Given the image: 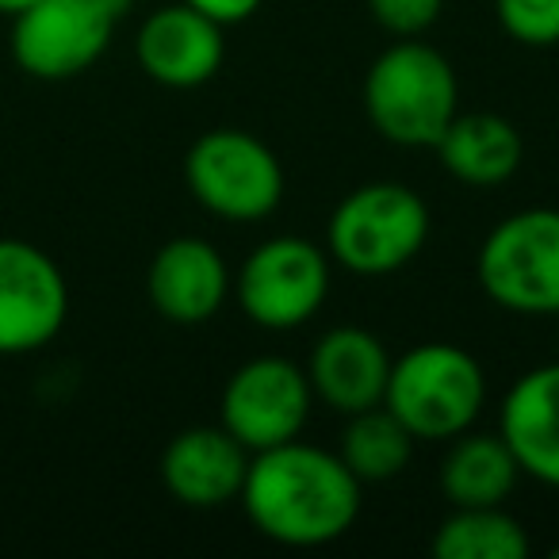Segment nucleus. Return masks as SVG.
<instances>
[{
  "instance_id": "obj_18",
  "label": "nucleus",
  "mask_w": 559,
  "mask_h": 559,
  "mask_svg": "<svg viewBox=\"0 0 559 559\" xmlns=\"http://www.w3.org/2000/svg\"><path fill=\"white\" fill-rule=\"evenodd\" d=\"M414 437L388 406H372V411L349 414L337 437V456L345 460L360 483H391L411 467L414 460Z\"/></svg>"
},
{
  "instance_id": "obj_2",
  "label": "nucleus",
  "mask_w": 559,
  "mask_h": 559,
  "mask_svg": "<svg viewBox=\"0 0 559 559\" xmlns=\"http://www.w3.org/2000/svg\"><path fill=\"white\" fill-rule=\"evenodd\" d=\"M460 111L452 62L421 39H395L365 73V116L380 139L406 150H433Z\"/></svg>"
},
{
  "instance_id": "obj_1",
  "label": "nucleus",
  "mask_w": 559,
  "mask_h": 559,
  "mask_svg": "<svg viewBox=\"0 0 559 559\" xmlns=\"http://www.w3.org/2000/svg\"><path fill=\"white\" fill-rule=\"evenodd\" d=\"M365 483L330 449L284 441L249 456L241 483V510L249 525L284 548H326L342 540L360 518Z\"/></svg>"
},
{
  "instance_id": "obj_15",
  "label": "nucleus",
  "mask_w": 559,
  "mask_h": 559,
  "mask_svg": "<svg viewBox=\"0 0 559 559\" xmlns=\"http://www.w3.org/2000/svg\"><path fill=\"white\" fill-rule=\"evenodd\" d=\"M498 433L510 444L521 475L559 490V360L528 368L510 383Z\"/></svg>"
},
{
  "instance_id": "obj_23",
  "label": "nucleus",
  "mask_w": 559,
  "mask_h": 559,
  "mask_svg": "<svg viewBox=\"0 0 559 559\" xmlns=\"http://www.w3.org/2000/svg\"><path fill=\"white\" fill-rule=\"evenodd\" d=\"M32 4H39V0H0V16H20L24 9H32Z\"/></svg>"
},
{
  "instance_id": "obj_25",
  "label": "nucleus",
  "mask_w": 559,
  "mask_h": 559,
  "mask_svg": "<svg viewBox=\"0 0 559 559\" xmlns=\"http://www.w3.org/2000/svg\"><path fill=\"white\" fill-rule=\"evenodd\" d=\"M551 559H559V544H556V548H551Z\"/></svg>"
},
{
  "instance_id": "obj_16",
  "label": "nucleus",
  "mask_w": 559,
  "mask_h": 559,
  "mask_svg": "<svg viewBox=\"0 0 559 559\" xmlns=\"http://www.w3.org/2000/svg\"><path fill=\"white\" fill-rule=\"evenodd\" d=\"M437 157L444 173L467 188H498L521 169L525 142L510 119L495 111H467L452 119L444 134L437 139Z\"/></svg>"
},
{
  "instance_id": "obj_14",
  "label": "nucleus",
  "mask_w": 559,
  "mask_h": 559,
  "mask_svg": "<svg viewBox=\"0 0 559 559\" xmlns=\"http://www.w3.org/2000/svg\"><path fill=\"white\" fill-rule=\"evenodd\" d=\"M253 452L223 426L180 429L162 452V483L188 510H218L238 502Z\"/></svg>"
},
{
  "instance_id": "obj_8",
  "label": "nucleus",
  "mask_w": 559,
  "mask_h": 559,
  "mask_svg": "<svg viewBox=\"0 0 559 559\" xmlns=\"http://www.w3.org/2000/svg\"><path fill=\"white\" fill-rule=\"evenodd\" d=\"M119 12L111 0H39L12 16V62L35 81H73L111 47Z\"/></svg>"
},
{
  "instance_id": "obj_22",
  "label": "nucleus",
  "mask_w": 559,
  "mask_h": 559,
  "mask_svg": "<svg viewBox=\"0 0 559 559\" xmlns=\"http://www.w3.org/2000/svg\"><path fill=\"white\" fill-rule=\"evenodd\" d=\"M185 4H192L195 12L211 16L215 24L234 27V24H246L249 16H257V9H261L264 0H185Z\"/></svg>"
},
{
  "instance_id": "obj_21",
  "label": "nucleus",
  "mask_w": 559,
  "mask_h": 559,
  "mask_svg": "<svg viewBox=\"0 0 559 559\" xmlns=\"http://www.w3.org/2000/svg\"><path fill=\"white\" fill-rule=\"evenodd\" d=\"M441 12L444 0H368V16L395 39H421Z\"/></svg>"
},
{
  "instance_id": "obj_19",
  "label": "nucleus",
  "mask_w": 559,
  "mask_h": 559,
  "mask_svg": "<svg viewBox=\"0 0 559 559\" xmlns=\"http://www.w3.org/2000/svg\"><path fill=\"white\" fill-rule=\"evenodd\" d=\"M429 551L437 559H525L528 536L502 506H467L437 525Z\"/></svg>"
},
{
  "instance_id": "obj_7",
  "label": "nucleus",
  "mask_w": 559,
  "mask_h": 559,
  "mask_svg": "<svg viewBox=\"0 0 559 559\" xmlns=\"http://www.w3.org/2000/svg\"><path fill=\"white\" fill-rule=\"evenodd\" d=\"M479 288L510 314H559V211L506 215L475 257Z\"/></svg>"
},
{
  "instance_id": "obj_6",
  "label": "nucleus",
  "mask_w": 559,
  "mask_h": 559,
  "mask_svg": "<svg viewBox=\"0 0 559 559\" xmlns=\"http://www.w3.org/2000/svg\"><path fill=\"white\" fill-rule=\"evenodd\" d=\"M185 185L207 215L261 223L284 200V165L241 127L203 131L185 154Z\"/></svg>"
},
{
  "instance_id": "obj_4",
  "label": "nucleus",
  "mask_w": 559,
  "mask_h": 559,
  "mask_svg": "<svg viewBox=\"0 0 559 559\" xmlns=\"http://www.w3.org/2000/svg\"><path fill=\"white\" fill-rule=\"evenodd\" d=\"M429 241V207L411 185L372 180L345 195L326 223V253L353 276H391Z\"/></svg>"
},
{
  "instance_id": "obj_24",
  "label": "nucleus",
  "mask_w": 559,
  "mask_h": 559,
  "mask_svg": "<svg viewBox=\"0 0 559 559\" xmlns=\"http://www.w3.org/2000/svg\"><path fill=\"white\" fill-rule=\"evenodd\" d=\"M111 4H116V9H123V4H127V0H111Z\"/></svg>"
},
{
  "instance_id": "obj_26",
  "label": "nucleus",
  "mask_w": 559,
  "mask_h": 559,
  "mask_svg": "<svg viewBox=\"0 0 559 559\" xmlns=\"http://www.w3.org/2000/svg\"><path fill=\"white\" fill-rule=\"evenodd\" d=\"M556 319H559V314H556ZM556 342H559V334H556Z\"/></svg>"
},
{
  "instance_id": "obj_10",
  "label": "nucleus",
  "mask_w": 559,
  "mask_h": 559,
  "mask_svg": "<svg viewBox=\"0 0 559 559\" xmlns=\"http://www.w3.org/2000/svg\"><path fill=\"white\" fill-rule=\"evenodd\" d=\"M70 319V284L47 249L0 238V357H27L55 342Z\"/></svg>"
},
{
  "instance_id": "obj_20",
  "label": "nucleus",
  "mask_w": 559,
  "mask_h": 559,
  "mask_svg": "<svg viewBox=\"0 0 559 559\" xmlns=\"http://www.w3.org/2000/svg\"><path fill=\"white\" fill-rule=\"evenodd\" d=\"M495 16L518 47H559V0H495Z\"/></svg>"
},
{
  "instance_id": "obj_17",
  "label": "nucleus",
  "mask_w": 559,
  "mask_h": 559,
  "mask_svg": "<svg viewBox=\"0 0 559 559\" xmlns=\"http://www.w3.org/2000/svg\"><path fill=\"white\" fill-rule=\"evenodd\" d=\"M518 479L521 467L502 433H475V429L452 437L441 460V475H437L441 495L452 502V510L502 506L513 495Z\"/></svg>"
},
{
  "instance_id": "obj_11",
  "label": "nucleus",
  "mask_w": 559,
  "mask_h": 559,
  "mask_svg": "<svg viewBox=\"0 0 559 559\" xmlns=\"http://www.w3.org/2000/svg\"><path fill=\"white\" fill-rule=\"evenodd\" d=\"M234 292V276L226 257L207 238L165 241L146 272V296L154 311L173 326H203L226 307Z\"/></svg>"
},
{
  "instance_id": "obj_13",
  "label": "nucleus",
  "mask_w": 559,
  "mask_h": 559,
  "mask_svg": "<svg viewBox=\"0 0 559 559\" xmlns=\"http://www.w3.org/2000/svg\"><path fill=\"white\" fill-rule=\"evenodd\" d=\"M391 353L372 330L334 326L314 342L307 357V380L322 406L349 418L383 403L391 380Z\"/></svg>"
},
{
  "instance_id": "obj_9",
  "label": "nucleus",
  "mask_w": 559,
  "mask_h": 559,
  "mask_svg": "<svg viewBox=\"0 0 559 559\" xmlns=\"http://www.w3.org/2000/svg\"><path fill=\"white\" fill-rule=\"evenodd\" d=\"M314 391L307 368L288 357H253L226 380L218 399V426L249 452L296 441L311 418Z\"/></svg>"
},
{
  "instance_id": "obj_5",
  "label": "nucleus",
  "mask_w": 559,
  "mask_h": 559,
  "mask_svg": "<svg viewBox=\"0 0 559 559\" xmlns=\"http://www.w3.org/2000/svg\"><path fill=\"white\" fill-rule=\"evenodd\" d=\"M334 261L326 249L299 234H276L246 253L230 296L253 326L284 334L307 326L326 307Z\"/></svg>"
},
{
  "instance_id": "obj_3",
  "label": "nucleus",
  "mask_w": 559,
  "mask_h": 559,
  "mask_svg": "<svg viewBox=\"0 0 559 559\" xmlns=\"http://www.w3.org/2000/svg\"><path fill=\"white\" fill-rule=\"evenodd\" d=\"M383 406L414 441H452L479 421L487 406L483 365L452 342H421L391 360Z\"/></svg>"
},
{
  "instance_id": "obj_12",
  "label": "nucleus",
  "mask_w": 559,
  "mask_h": 559,
  "mask_svg": "<svg viewBox=\"0 0 559 559\" xmlns=\"http://www.w3.org/2000/svg\"><path fill=\"white\" fill-rule=\"evenodd\" d=\"M134 58L142 73L165 88H200L223 70V24L177 0L150 12L134 35Z\"/></svg>"
}]
</instances>
